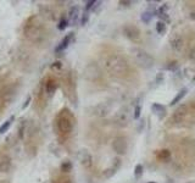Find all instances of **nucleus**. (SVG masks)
<instances>
[{"mask_svg": "<svg viewBox=\"0 0 195 183\" xmlns=\"http://www.w3.org/2000/svg\"><path fill=\"white\" fill-rule=\"evenodd\" d=\"M29 101H31V98H27V100H26V103H25V105L22 106V109H26V107L28 106V104H29Z\"/></svg>", "mask_w": 195, "mask_h": 183, "instance_id": "34", "label": "nucleus"}, {"mask_svg": "<svg viewBox=\"0 0 195 183\" xmlns=\"http://www.w3.org/2000/svg\"><path fill=\"white\" fill-rule=\"evenodd\" d=\"M67 25H68V21L66 20V18H61V21H60L59 25H58V28H59L60 31H64V29L67 27Z\"/></svg>", "mask_w": 195, "mask_h": 183, "instance_id": "25", "label": "nucleus"}, {"mask_svg": "<svg viewBox=\"0 0 195 183\" xmlns=\"http://www.w3.org/2000/svg\"><path fill=\"white\" fill-rule=\"evenodd\" d=\"M140 106L138 105V106H135V109H134V115H133V117L137 120V118H139V116H140Z\"/></svg>", "mask_w": 195, "mask_h": 183, "instance_id": "26", "label": "nucleus"}, {"mask_svg": "<svg viewBox=\"0 0 195 183\" xmlns=\"http://www.w3.org/2000/svg\"><path fill=\"white\" fill-rule=\"evenodd\" d=\"M56 88H58V82L55 81V78L49 77L46 80V82L44 83V90H45V93L48 95H52V94H54V92L56 90Z\"/></svg>", "mask_w": 195, "mask_h": 183, "instance_id": "11", "label": "nucleus"}, {"mask_svg": "<svg viewBox=\"0 0 195 183\" xmlns=\"http://www.w3.org/2000/svg\"><path fill=\"white\" fill-rule=\"evenodd\" d=\"M131 54H132L134 61L137 62V65L141 68H150V67H152V65L155 62L151 55L140 48H132Z\"/></svg>", "mask_w": 195, "mask_h": 183, "instance_id": "3", "label": "nucleus"}, {"mask_svg": "<svg viewBox=\"0 0 195 183\" xmlns=\"http://www.w3.org/2000/svg\"><path fill=\"white\" fill-rule=\"evenodd\" d=\"M189 107H190L189 104H183V105L178 106L176 111L173 112V115L171 116L170 122L173 123V124H176V123H182L187 118V116L189 114Z\"/></svg>", "mask_w": 195, "mask_h": 183, "instance_id": "5", "label": "nucleus"}, {"mask_svg": "<svg viewBox=\"0 0 195 183\" xmlns=\"http://www.w3.org/2000/svg\"><path fill=\"white\" fill-rule=\"evenodd\" d=\"M87 21H88V14H84V16L82 17V21H81V25H82V26H84V25L87 23Z\"/></svg>", "mask_w": 195, "mask_h": 183, "instance_id": "30", "label": "nucleus"}, {"mask_svg": "<svg viewBox=\"0 0 195 183\" xmlns=\"http://www.w3.org/2000/svg\"><path fill=\"white\" fill-rule=\"evenodd\" d=\"M166 23L164 22V21H158L157 23H156V32L158 33V34H164L165 32H166Z\"/></svg>", "mask_w": 195, "mask_h": 183, "instance_id": "20", "label": "nucleus"}, {"mask_svg": "<svg viewBox=\"0 0 195 183\" xmlns=\"http://www.w3.org/2000/svg\"><path fill=\"white\" fill-rule=\"evenodd\" d=\"M151 18H152V12H150V11H146L144 14H141V21H143L144 23H149Z\"/></svg>", "mask_w": 195, "mask_h": 183, "instance_id": "22", "label": "nucleus"}, {"mask_svg": "<svg viewBox=\"0 0 195 183\" xmlns=\"http://www.w3.org/2000/svg\"><path fill=\"white\" fill-rule=\"evenodd\" d=\"M112 149L118 155H125L128 149V142L125 137H116L112 142Z\"/></svg>", "mask_w": 195, "mask_h": 183, "instance_id": "6", "label": "nucleus"}, {"mask_svg": "<svg viewBox=\"0 0 195 183\" xmlns=\"http://www.w3.org/2000/svg\"><path fill=\"white\" fill-rule=\"evenodd\" d=\"M13 116L12 117H10L9 120H6L1 126H0V134H4V133H6L7 132V130H9V128H10V126H11V122L13 121Z\"/></svg>", "mask_w": 195, "mask_h": 183, "instance_id": "18", "label": "nucleus"}, {"mask_svg": "<svg viewBox=\"0 0 195 183\" xmlns=\"http://www.w3.org/2000/svg\"><path fill=\"white\" fill-rule=\"evenodd\" d=\"M149 183H156V182H149Z\"/></svg>", "mask_w": 195, "mask_h": 183, "instance_id": "35", "label": "nucleus"}, {"mask_svg": "<svg viewBox=\"0 0 195 183\" xmlns=\"http://www.w3.org/2000/svg\"><path fill=\"white\" fill-rule=\"evenodd\" d=\"M123 33H125L126 37H128V38L131 40H133V42H137V40L140 39V31L135 26H132V25L125 26V28H123Z\"/></svg>", "mask_w": 195, "mask_h": 183, "instance_id": "8", "label": "nucleus"}, {"mask_svg": "<svg viewBox=\"0 0 195 183\" xmlns=\"http://www.w3.org/2000/svg\"><path fill=\"white\" fill-rule=\"evenodd\" d=\"M94 4H95V0H92V2H87V5H85V9H87V10H90V9H93V6H94Z\"/></svg>", "mask_w": 195, "mask_h": 183, "instance_id": "27", "label": "nucleus"}, {"mask_svg": "<svg viewBox=\"0 0 195 183\" xmlns=\"http://www.w3.org/2000/svg\"><path fill=\"white\" fill-rule=\"evenodd\" d=\"M25 35L27 38H29L31 40H39L43 35V27L39 22H37V18L35 17H31L28 22L25 26Z\"/></svg>", "mask_w": 195, "mask_h": 183, "instance_id": "4", "label": "nucleus"}, {"mask_svg": "<svg viewBox=\"0 0 195 183\" xmlns=\"http://www.w3.org/2000/svg\"><path fill=\"white\" fill-rule=\"evenodd\" d=\"M73 124H75V120L67 109H64L59 112V115L56 116V127L59 133H61L62 136H68L71 133V131L73 130Z\"/></svg>", "mask_w": 195, "mask_h": 183, "instance_id": "2", "label": "nucleus"}, {"mask_svg": "<svg viewBox=\"0 0 195 183\" xmlns=\"http://www.w3.org/2000/svg\"><path fill=\"white\" fill-rule=\"evenodd\" d=\"M78 16H79V10H78V8H77V6L71 8V10H69V20H71V22L75 23V22L77 21Z\"/></svg>", "mask_w": 195, "mask_h": 183, "instance_id": "16", "label": "nucleus"}, {"mask_svg": "<svg viewBox=\"0 0 195 183\" xmlns=\"http://www.w3.org/2000/svg\"><path fill=\"white\" fill-rule=\"evenodd\" d=\"M120 4H121V5H125V6H129V5H132L133 3H132V2H120Z\"/></svg>", "mask_w": 195, "mask_h": 183, "instance_id": "33", "label": "nucleus"}, {"mask_svg": "<svg viewBox=\"0 0 195 183\" xmlns=\"http://www.w3.org/2000/svg\"><path fill=\"white\" fill-rule=\"evenodd\" d=\"M162 81H164V73L158 72V73H157V77H156V82H157V83H161Z\"/></svg>", "mask_w": 195, "mask_h": 183, "instance_id": "28", "label": "nucleus"}, {"mask_svg": "<svg viewBox=\"0 0 195 183\" xmlns=\"http://www.w3.org/2000/svg\"><path fill=\"white\" fill-rule=\"evenodd\" d=\"M72 38H73V33H68L65 38L61 40V43L56 46V49H55V51L56 52H60V51H64L69 44H71V40H72Z\"/></svg>", "mask_w": 195, "mask_h": 183, "instance_id": "12", "label": "nucleus"}, {"mask_svg": "<svg viewBox=\"0 0 195 183\" xmlns=\"http://www.w3.org/2000/svg\"><path fill=\"white\" fill-rule=\"evenodd\" d=\"M61 67H62V65H61V62H59V61H58V62H55L54 65L51 66V68H52V70H55V68H61Z\"/></svg>", "mask_w": 195, "mask_h": 183, "instance_id": "31", "label": "nucleus"}, {"mask_svg": "<svg viewBox=\"0 0 195 183\" xmlns=\"http://www.w3.org/2000/svg\"><path fill=\"white\" fill-rule=\"evenodd\" d=\"M170 43H171V48L174 52L177 54H179L182 50H183V46H184V39H183V37L179 35V34H173L171 37V39H170Z\"/></svg>", "mask_w": 195, "mask_h": 183, "instance_id": "7", "label": "nucleus"}, {"mask_svg": "<svg viewBox=\"0 0 195 183\" xmlns=\"http://www.w3.org/2000/svg\"><path fill=\"white\" fill-rule=\"evenodd\" d=\"M134 176H135V178H140L143 176V166H141L140 164H138L134 169Z\"/></svg>", "mask_w": 195, "mask_h": 183, "instance_id": "23", "label": "nucleus"}, {"mask_svg": "<svg viewBox=\"0 0 195 183\" xmlns=\"http://www.w3.org/2000/svg\"><path fill=\"white\" fill-rule=\"evenodd\" d=\"M120 166H121V160H120V159H115V160H114V164H112V166L105 171V177H106V178L112 177V176L117 172V170L120 169Z\"/></svg>", "mask_w": 195, "mask_h": 183, "instance_id": "14", "label": "nucleus"}, {"mask_svg": "<svg viewBox=\"0 0 195 183\" xmlns=\"http://www.w3.org/2000/svg\"><path fill=\"white\" fill-rule=\"evenodd\" d=\"M151 111H152L158 118H162V117H165V115H166V107H165L164 105H161V104L155 103V104L151 105Z\"/></svg>", "mask_w": 195, "mask_h": 183, "instance_id": "13", "label": "nucleus"}, {"mask_svg": "<svg viewBox=\"0 0 195 183\" xmlns=\"http://www.w3.org/2000/svg\"><path fill=\"white\" fill-rule=\"evenodd\" d=\"M11 169V156L6 152H0V172H9Z\"/></svg>", "mask_w": 195, "mask_h": 183, "instance_id": "9", "label": "nucleus"}, {"mask_svg": "<svg viewBox=\"0 0 195 183\" xmlns=\"http://www.w3.org/2000/svg\"><path fill=\"white\" fill-rule=\"evenodd\" d=\"M116 120H117V122H120L122 126H126V124L128 123V120H129V110H128V109L121 110Z\"/></svg>", "mask_w": 195, "mask_h": 183, "instance_id": "15", "label": "nucleus"}, {"mask_svg": "<svg viewBox=\"0 0 195 183\" xmlns=\"http://www.w3.org/2000/svg\"><path fill=\"white\" fill-rule=\"evenodd\" d=\"M187 92H188V90H187L185 88H183L182 90H179V92H178V94H177V95L174 97V99L171 101V105H176L177 103H179V101H181V100H182V99L185 97Z\"/></svg>", "mask_w": 195, "mask_h": 183, "instance_id": "17", "label": "nucleus"}, {"mask_svg": "<svg viewBox=\"0 0 195 183\" xmlns=\"http://www.w3.org/2000/svg\"><path fill=\"white\" fill-rule=\"evenodd\" d=\"M189 59H190L193 62H195V48L190 50V54H189Z\"/></svg>", "mask_w": 195, "mask_h": 183, "instance_id": "29", "label": "nucleus"}, {"mask_svg": "<svg viewBox=\"0 0 195 183\" xmlns=\"http://www.w3.org/2000/svg\"><path fill=\"white\" fill-rule=\"evenodd\" d=\"M184 75L189 81L195 83V70L194 68H185L184 70Z\"/></svg>", "mask_w": 195, "mask_h": 183, "instance_id": "19", "label": "nucleus"}, {"mask_svg": "<svg viewBox=\"0 0 195 183\" xmlns=\"http://www.w3.org/2000/svg\"><path fill=\"white\" fill-rule=\"evenodd\" d=\"M105 67L115 76H123L128 72L127 60L118 54H111L105 59Z\"/></svg>", "mask_w": 195, "mask_h": 183, "instance_id": "1", "label": "nucleus"}, {"mask_svg": "<svg viewBox=\"0 0 195 183\" xmlns=\"http://www.w3.org/2000/svg\"><path fill=\"white\" fill-rule=\"evenodd\" d=\"M71 170H72V164H71L69 161H65V162L61 165V171H64V172H69Z\"/></svg>", "mask_w": 195, "mask_h": 183, "instance_id": "24", "label": "nucleus"}, {"mask_svg": "<svg viewBox=\"0 0 195 183\" xmlns=\"http://www.w3.org/2000/svg\"><path fill=\"white\" fill-rule=\"evenodd\" d=\"M78 160H79L82 166H84L85 169H89L93 165V158L89 154V152L85 150V149H83L78 153Z\"/></svg>", "mask_w": 195, "mask_h": 183, "instance_id": "10", "label": "nucleus"}, {"mask_svg": "<svg viewBox=\"0 0 195 183\" xmlns=\"http://www.w3.org/2000/svg\"><path fill=\"white\" fill-rule=\"evenodd\" d=\"M171 64H172V65L168 66V70H176L177 66H178V65H177V62H171Z\"/></svg>", "mask_w": 195, "mask_h": 183, "instance_id": "32", "label": "nucleus"}, {"mask_svg": "<svg viewBox=\"0 0 195 183\" xmlns=\"http://www.w3.org/2000/svg\"><path fill=\"white\" fill-rule=\"evenodd\" d=\"M170 156H171V153L168 150H161L157 153V159H160V160H168Z\"/></svg>", "mask_w": 195, "mask_h": 183, "instance_id": "21", "label": "nucleus"}]
</instances>
